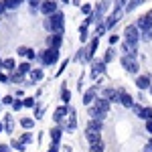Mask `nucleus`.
Masks as SVG:
<instances>
[{
	"instance_id": "nucleus-1",
	"label": "nucleus",
	"mask_w": 152,
	"mask_h": 152,
	"mask_svg": "<svg viewBox=\"0 0 152 152\" xmlns=\"http://www.w3.org/2000/svg\"><path fill=\"white\" fill-rule=\"evenodd\" d=\"M43 26L47 28L49 33H63L65 31V16H63V12H53V14H49L47 18H45V23Z\"/></svg>"
},
{
	"instance_id": "nucleus-2",
	"label": "nucleus",
	"mask_w": 152,
	"mask_h": 152,
	"mask_svg": "<svg viewBox=\"0 0 152 152\" xmlns=\"http://www.w3.org/2000/svg\"><path fill=\"white\" fill-rule=\"evenodd\" d=\"M140 39H142V31L138 28V24L126 26V31H124V43H128V45H132V47H138Z\"/></svg>"
},
{
	"instance_id": "nucleus-3",
	"label": "nucleus",
	"mask_w": 152,
	"mask_h": 152,
	"mask_svg": "<svg viewBox=\"0 0 152 152\" xmlns=\"http://www.w3.org/2000/svg\"><path fill=\"white\" fill-rule=\"evenodd\" d=\"M39 59H41V63L43 65H55L59 61V49H55V47H47L41 55H39Z\"/></svg>"
},
{
	"instance_id": "nucleus-4",
	"label": "nucleus",
	"mask_w": 152,
	"mask_h": 152,
	"mask_svg": "<svg viewBox=\"0 0 152 152\" xmlns=\"http://www.w3.org/2000/svg\"><path fill=\"white\" fill-rule=\"evenodd\" d=\"M122 67L128 71V73H138V69H140V65H138V61H136V57H130V55H122Z\"/></svg>"
},
{
	"instance_id": "nucleus-5",
	"label": "nucleus",
	"mask_w": 152,
	"mask_h": 152,
	"mask_svg": "<svg viewBox=\"0 0 152 152\" xmlns=\"http://www.w3.org/2000/svg\"><path fill=\"white\" fill-rule=\"evenodd\" d=\"M122 12H124V8H118V6H114V12L105 18V26L107 28H112V26H116L118 24V20L122 18Z\"/></svg>"
},
{
	"instance_id": "nucleus-6",
	"label": "nucleus",
	"mask_w": 152,
	"mask_h": 152,
	"mask_svg": "<svg viewBox=\"0 0 152 152\" xmlns=\"http://www.w3.org/2000/svg\"><path fill=\"white\" fill-rule=\"evenodd\" d=\"M136 24H138V28H140L142 33H146V31H148V28L152 26V10H148L146 14H144V16H140Z\"/></svg>"
},
{
	"instance_id": "nucleus-7",
	"label": "nucleus",
	"mask_w": 152,
	"mask_h": 152,
	"mask_svg": "<svg viewBox=\"0 0 152 152\" xmlns=\"http://www.w3.org/2000/svg\"><path fill=\"white\" fill-rule=\"evenodd\" d=\"M39 10L43 12L45 16H49V14L57 12V2H53V0H43V2H41V8H39Z\"/></svg>"
},
{
	"instance_id": "nucleus-8",
	"label": "nucleus",
	"mask_w": 152,
	"mask_h": 152,
	"mask_svg": "<svg viewBox=\"0 0 152 152\" xmlns=\"http://www.w3.org/2000/svg\"><path fill=\"white\" fill-rule=\"evenodd\" d=\"M105 65H107V63H105L104 59H102V61H91V77H94V79L99 77L105 71Z\"/></svg>"
},
{
	"instance_id": "nucleus-9",
	"label": "nucleus",
	"mask_w": 152,
	"mask_h": 152,
	"mask_svg": "<svg viewBox=\"0 0 152 152\" xmlns=\"http://www.w3.org/2000/svg\"><path fill=\"white\" fill-rule=\"evenodd\" d=\"M85 138L89 144H94V142H102V132L99 130H94V128H85Z\"/></svg>"
},
{
	"instance_id": "nucleus-10",
	"label": "nucleus",
	"mask_w": 152,
	"mask_h": 152,
	"mask_svg": "<svg viewBox=\"0 0 152 152\" xmlns=\"http://www.w3.org/2000/svg\"><path fill=\"white\" fill-rule=\"evenodd\" d=\"M97 45H99V37H94V39H91V43H89V47H87L85 61H94V55H95V51H97Z\"/></svg>"
},
{
	"instance_id": "nucleus-11",
	"label": "nucleus",
	"mask_w": 152,
	"mask_h": 152,
	"mask_svg": "<svg viewBox=\"0 0 152 152\" xmlns=\"http://www.w3.org/2000/svg\"><path fill=\"white\" fill-rule=\"evenodd\" d=\"M67 114H69V107H67V104H63L61 107H57V110H55V114H53V120H55L57 124H61V122H63V118L67 116Z\"/></svg>"
},
{
	"instance_id": "nucleus-12",
	"label": "nucleus",
	"mask_w": 152,
	"mask_h": 152,
	"mask_svg": "<svg viewBox=\"0 0 152 152\" xmlns=\"http://www.w3.org/2000/svg\"><path fill=\"white\" fill-rule=\"evenodd\" d=\"M95 97H97V89H95V85H94V87H89V89L83 94V104H85V105H91L95 102Z\"/></svg>"
},
{
	"instance_id": "nucleus-13",
	"label": "nucleus",
	"mask_w": 152,
	"mask_h": 152,
	"mask_svg": "<svg viewBox=\"0 0 152 152\" xmlns=\"http://www.w3.org/2000/svg\"><path fill=\"white\" fill-rule=\"evenodd\" d=\"M61 45H63V33H53L49 37V47L61 49Z\"/></svg>"
},
{
	"instance_id": "nucleus-14",
	"label": "nucleus",
	"mask_w": 152,
	"mask_h": 152,
	"mask_svg": "<svg viewBox=\"0 0 152 152\" xmlns=\"http://www.w3.org/2000/svg\"><path fill=\"white\" fill-rule=\"evenodd\" d=\"M120 104L124 105V107H134V97L128 94V91H120Z\"/></svg>"
},
{
	"instance_id": "nucleus-15",
	"label": "nucleus",
	"mask_w": 152,
	"mask_h": 152,
	"mask_svg": "<svg viewBox=\"0 0 152 152\" xmlns=\"http://www.w3.org/2000/svg\"><path fill=\"white\" fill-rule=\"evenodd\" d=\"M150 77H148V75H138V77H136V87H138V89H150Z\"/></svg>"
},
{
	"instance_id": "nucleus-16",
	"label": "nucleus",
	"mask_w": 152,
	"mask_h": 152,
	"mask_svg": "<svg viewBox=\"0 0 152 152\" xmlns=\"http://www.w3.org/2000/svg\"><path fill=\"white\" fill-rule=\"evenodd\" d=\"M110 104H112V102H110V99H107V97H95V107H97V110H102V112H105V114H107V112H110Z\"/></svg>"
},
{
	"instance_id": "nucleus-17",
	"label": "nucleus",
	"mask_w": 152,
	"mask_h": 152,
	"mask_svg": "<svg viewBox=\"0 0 152 152\" xmlns=\"http://www.w3.org/2000/svg\"><path fill=\"white\" fill-rule=\"evenodd\" d=\"M89 110H87V114H89V118H95V120H104L107 114L105 112H102V110H97L95 105H87Z\"/></svg>"
},
{
	"instance_id": "nucleus-18",
	"label": "nucleus",
	"mask_w": 152,
	"mask_h": 152,
	"mask_svg": "<svg viewBox=\"0 0 152 152\" xmlns=\"http://www.w3.org/2000/svg\"><path fill=\"white\" fill-rule=\"evenodd\" d=\"M75 128H77V116H75V112H73V110H69V120H67L65 130H67V132H73Z\"/></svg>"
},
{
	"instance_id": "nucleus-19",
	"label": "nucleus",
	"mask_w": 152,
	"mask_h": 152,
	"mask_svg": "<svg viewBox=\"0 0 152 152\" xmlns=\"http://www.w3.org/2000/svg\"><path fill=\"white\" fill-rule=\"evenodd\" d=\"M104 97H107L110 102H120V91L112 89V87H105L104 89Z\"/></svg>"
},
{
	"instance_id": "nucleus-20",
	"label": "nucleus",
	"mask_w": 152,
	"mask_h": 152,
	"mask_svg": "<svg viewBox=\"0 0 152 152\" xmlns=\"http://www.w3.org/2000/svg\"><path fill=\"white\" fill-rule=\"evenodd\" d=\"M28 75H31V81H26L28 85H33V83H39L41 79H43V69H33L31 73H28Z\"/></svg>"
},
{
	"instance_id": "nucleus-21",
	"label": "nucleus",
	"mask_w": 152,
	"mask_h": 152,
	"mask_svg": "<svg viewBox=\"0 0 152 152\" xmlns=\"http://www.w3.org/2000/svg\"><path fill=\"white\" fill-rule=\"evenodd\" d=\"M51 140L53 142H61V136H63V128L61 126H55V128H51Z\"/></svg>"
},
{
	"instance_id": "nucleus-22",
	"label": "nucleus",
	"mask_w": 152,
	"mask_h": 152,
	"mask_svg": "<svg viewBox=\"0 0 152 152\" xmlns=\"http://www.w3.org/2000/svg\"><path fill=\"white\" fill-rule=\"evenodd\" d=\"M122 49H124V55H130V57H136V55H138V47H132L128 43H124Z\"/></svg>"
},
{
	"instance_id": "nucleus-23",
	"label": "nucleus",
	"mask_w": 152,
	"mask_h": 152,
	"mask_svg": "<svg viewBox=\"0 0 152 152\" xmlns=\"http://www.w3.org/2000/svg\"><path fill=\"white\" fill-rule=\"evenodd\" d=\"M144 2H146V0H128V4H126V8H124V10H126V12H132L134 8H138V6H140V4H144Z\"/></svg>"
},
{
	"instance_id": "nucleus-24",
	"label": "nucleus",
	"mask_w": 152,
	"mask_h": 152,
	"mask_svg": "<svg viewBox=\"0 0 152 152\" xmlns=\"http://www.w3.org/2000/svg\"><path fill=\"white\" fill-rule=\"evenodd\" d=\"M20 2L24 0H4V6H6V10H16L20 6Z\"/></svg>"
},
{
	"instance_id": "nucleus-25",
	"label": "nucleus",
	"mask_w": 152,
	"mask_h": 152,
	"mask_svg": "<svg viewBox=\"0 0 152 152\" xmlns=\"http://www.w3.org/2000/svg\"><path fill=\"white\" fill-rule=\"evenodd\" d=\"M24 79V73H20V71H10V83H20Z\"/></svg>"
},
{
	"instance_id": "nucleus-26",
	"label": "nucleus",
	"mask_w": 152,
	"mask_h": 152,
	"mask_svg": "<svg viewBox=\"0 0 152 152\" xmlns=\"http://www.w3.org/2000/svg\"><path fill=\"white\" fill-rule=\"evenodd\" d=\"M20 126H23L24 130H33L35 128V120H33V118H23V120H20Z\"/></svg>"
},
{
	"instance_id": "nucleus-27",
	"label": "nucleus",
	"mask_w": 152,
	"mask_h": 152,
	"mask_svg": "<svg viewBox=\"0 0 152 152\" xmlns=\"http://www.w3.org/2000/svg\"><path fill=\"white\" fill-rule=\"evenodd\" d=\"M114 59H116V49L110 45V49L105 51V55H104V61H105V63H110V61H114Z\"/></svg>"
},
{
	"instance_id": "nucleus-28",
	"label": "nucleus",
	"mask_w": 152,
	"mask_h": 152,
	"mask_svg": "<svg viewBox=\"0 0 152 152\" xmlns=\"http://www.w3.org/2000/svg\"><path fill=\"white\" fill-rule=\"evenodd\" d=\"M89 152H105L104 142H94V144H89Z\"/></svg>"
},
{
	"instance_id": "nucleus-29",
	"label": "nucleus",
	"mask_w": 152,
	"mask_h": 152,
	"mask_svg": "<svg viewBox=\"0 0 152 152\" xmlns=\"http://www.w3.org/2000/svg\"><path fill=\"white\" fill-rule=\"evenodd\" d=\"M2 67L6 71H14L16 69V63H14V59H4V61H2Z\"/></svg>"
},
{
	"instance_id": "nucleus-30",
	"label": "nucleus",
	"mask_w": 152,
	"mask_h": 152,
	"mask_svg": "<svg viewBox=\"0 0 152 152\" xmlns=\"http://www.w3.org/2000/svg\"><path fill=\"white\" fill-rule=\"evenodd\" d=\"M87 26H89V24L85 23V20H83V24H81V26H79V39H81L83 43L87 41Z\"/></svg>"
},
{
	"instance_id": "nucleus-31",
	"label": "nucleus",
	"mask_w": 152,
	"mask_h": 152,
	"mask_svg": "<svg viewBox=\"0 0 152 152\" xmlns=\"http://www.w3.org/2000/svg\"><path fill=\"white\" fill-rule=\"evenodd\" d=\"M61 99H63V104H69V99H71V94H69V89L65 87V83L61 87Z\"/></svg>"
},
{
	"instance_id": "nucleus-32",
	"label": "nucleus",
	"mask_w": 152,
	"mask_h": 152,
	"mask_svg": "<svg viewBox=\"0 0 152 152\" xmlns=\"http://www.w3.org/2000/svg\"><path fill=\"white\" fill-rule=\"evenodd\" d=\"M16 69L20 71V73H24V75H26V73H31V71H33V67H31V63H28V61H24V63H20V65L16 67Z\"/></svg>"
},
{
	"instance_id": "nucleus-33",
	"label": "nucleus",
	"mask_w": 152,
	"mask_h": 152,
	"mask_svg": "<svg viewBox=\"0 0 152 152\" xmlns=\"http://www.w3.org/2000/svg\"><path fill=\"white\" fill-rule=\"evenodd\" d=\"M4 132L12 134V116H10V114H8V116L4 118Z\"/></svg>"
},
{
	"instance_id": "nucleus-34",
	"label": "nucleus",
	"mask_w": 152,
	"mask_h": 152,
	"mask_svg": "<svg viewBox=\"0 0 152 152\" xmlns=\"http://www.w3.org/2000/svg\"><path fill=\"white\" fill-rule=\"evenodd\" d=\"M102 122H104V120H95V118H91L87 126H89V128H94V130H99V132H102Z\"/></svg>"
},
{
	"instance_id": "nucleus-35",
	"label": "nucleus",
	"mask_w": 152,
	"mask_h": 152,
	"mask_svg": "<svg viewBox=\"0 0 152 152\" xmlns=\"http://www.w3.org/2000/svg\"><path fill=\"white\" fill-rule=\"evenodd\" d=\"M10 146H12V148H16L18 152H24V148H26V144H24L23 140H12Z\"/></svg>"
},
{
	"instance_id": "nucleus-36",
	"label": "nucleus",
	"mask_w": 152,
	"mask_h": 152,
	"mask_svg": "<svg viewBox=\"0 0 152 152\" xmlns=\"http://www.w3.org/2000/svg\"><path fill=\"white\" fill-rule=\"evenodd\" d=\"M132 112H134V114H136L138 118H142V120H144V107H142V105L134 104V107H132Z\"/></svg>"
},
{
	"instance_id": "nucleus-37",
	"label": "nucleus",
	"mask_w": 152,
	"mask_h": 152,
	"mask_svg": "<svg viewBox=\"0 0 152 152\" xmlns=\"http://www.w3.org/2000/svg\"><path fill=\"white\" fill-rule=\"evenodd\" d=\"M107 31V26H105V23H97V31H95V37H102Z\"/></svg>"
},
{
	"instance_id": "nucleus-38",
	"label": "nucleus",
	"mask_w": 152,
	"mask_h": 152,
	"mask_svg": "<svg viewBox=\"0 0 152 152\" xmlns=\"http://www.w3.org/2000/svg\"><path fill=\"white\" fill-rule=\"evenodd\" d=\"M26 2H28L31 10H37V8H41V2H43V0H26Z\"/></svg>"
},
{
	"instance_id": "nucleus-39",
	"label": "nucleus",
	"mask_w": 152,
	"mask_h": 152,
	"mask_svg": "<svg viewBox=\"0 0 152 152\" xmlns=\"http://www.w3.org/2000/svg\"><path fill=\"white\" fill-rule=\"evenodd\" d=\"M24 107V102H20V99H14V104H12V110L14 112H18V110H23Z\"/></svg>"
},
{
	"instance_id": "nucleus-40",
	"label": "nucleus",
	"mask_w": 152,
	"mask_h": 152,
	"mask_svg": "<svg viewBox=\"0 0 152 152\" xmlns=\"http://www.w3.org/2000/svg\"><path fill=\"white\" fill-rule=\"evenodd\" d=\"M20 140H23L24 144H31V142H33V136H31V132H24L23 136H20Z\"/></svg>"
},
{
	"instance_id": "nucleus-41",
	"label": "nucleus",
	"mask_w": 152,
	"mask_h": 152,
	"mask_svg": "<svg viewBox=\"0 0 152 152\" xmlns=\"http://www.w3.org/2000/svg\"><path fill=\"white\" fill-rule=\"evenodd\" d=\"M20 57H28V53H31V49L28 47H18V51H16Z\"/></svg>"
},
{
	"instance_id": "nucleus-42",
	"label": "nucleus",
	"mask_w": 152,
	"mask_h": 152,
	"mask_svg": "<svg viewBox=\"0 0 152 152\" xmlns=\"http://www.w3.org/2000/svg\"><path fill=\"white\" fill-rule=\"evenodd\" d=\"M24 107H35V97H24Z\"/></svg>"
},
{
	"instance_id": "nucleus-43",
	"label": "nucleus",
	"mask_w": 152,
	"mask_h": 152,
	"mask_svg": "<svg viewBox=\"0 0 152 152\" xmlns=\"http://www.w3.org/2000/svg\"><path fill=\"white\" fill-rule=\"evenodd\" d=\"M2 104L4 105H12L14 104V97H12V95H4V97H2Z\"/></svg>"
},
{
	"instance_id": "nucleus-44",
	"label": "nucleus",
	"mask_w": 152,
	"mask_h": 152,
	"mask_svg": "<svg viewBox=\"0 0 152 152\" xmlns=\"http://www.w3.org/2000/svg\"><path fill=\"white\" fill-rule=\"evenodd\" d=\"M144 120H152V107H144Z\"/></svg>"
},
{
	"instance_id": "nucleus-45",
	"label": "nucleus",
	"mask_w": 152,
	"mask_h": 152,
	"mask_svg": "<svg viewBox=\"0 0 152 152\" xmlns=\"http://www.w3.org/2000/svg\"><path fill=\"white\" fill-rule=\"evenodd\" d=\"M142 39H144V41H152V26L146 31V33H142Z\"/></svg>"
},
{
	"instance_id": "nucleus-46",
	"label": "nucleus",
	"mask_w": 152,
	"mask_h": 152,
	"mask_svg": "<svg viewBox=\"0 0 152 152\" xmlns=\"http://www.w3.org/2000/svg\"><path fill=\"white\" fill-rule=\"evenodd\" d=\"M81 12L83 14H91V4H81Z\"/></svg>"
},
{
	"instance_id": "nucleus-47",
	"label": "nucleus",
	"mask_w": 152,
	"mask_h": 152,
	"mask_svg": "<svg viewBox=\"0 0 152 152\" xmlns=\"http://www.w3.org/2000/svg\"><path fill=\"white\" fill-rule=\"evenodd\" d=\"M49 152H59V142H51V146H49Z\"/></svg>"
},
{
	"instance_id": "nucleus-48",
	"label": "nucleus",
	"mask_w": 152,
	"mask_h": 152,
	"mask_svg": "<svg viewBox=\"0 0 152 152\" xmlns=\"http://www.w3.org/2000/svg\"><path fill=\"white\" fill-rule=\"evenodd\" d=\"M0 81H2V83H8V81H10V75H6V73H2V71H0Z\"/></svg>"
},
{
	"instance_id": "nucleus-49",
	"label": "nucleus",
	"mask_w": 152,
	"mask_h": 152,
	"mask_svg": "<svg viewBox=\"0 0 152 152\" xmlns=\"http://www.w3.org/2000/svg\"><path fill=\"white\" fill-rule=\"evenodd\" d=\"M126 4H128V0H116L114 6H118V8H126Z\"/></svg>"
},
{
	"instance_id": "nucleus-50",
	"label": "nucleus",
	"mask_w": 152,
	"mask_h": 152,
	"mask_svg": "<svg viewBox=\"0 0 152 152\" xmlns=\"http://www.w3.org/2000/svg\"><path fill=\"white\" fill-rule=\"evenodd\" d=\"M118 39H120L118 35H110V37H107V41H110V45H116V43H118Z\"/></svg>"
},
{
	"instance_id": "nucleus-51",
	"label": "nucleus",
	"mask_w": 152,
	"mask_h": 152,
	"mask_svg": "<svg viewBox=\"0 0 152 152\" xmlns=\"http://www.w3.org/2000/svg\"><path fill=\"white\" fill-rule=\"evenodd\" d=\"M0 152H10V146L8 144H0Z\"/></svg>"
},
{
	"instance_id": "nucleus-52",
	"label": "nucleus",
	"mask_w": 152,
	"mask_h": 152,
	"mask_svg": "<svg viewBox=\"0 0 152 152\" xmlns=\"http://www.w3.org/2000/svg\"><path fill=\"white\" fill-rule=\"evenodd\" d=\"M35 118H43V107H37L35 110Z\"/></svg>"
},
{
	"instance_id": "nucleus-53",
	"label": "nucleus",
	"mask_w": 152,
	"mask_h": 152,
	"mask_svg": "<svg viewBox=\"0 0 152 152\" xmlns=\"http://www.w3.org/2000/svg\"><path fill=\"white\" fill-rule=\"evenodd\" d=\"M146 130H148V134H152V120H146Z\"/></svg>"
},
{
	"instance_id": "nucleus-54",
	"label": "nucleus",
	"mask_w": 152,
	"mask_h": 152,
	"mask_svg": "<svg viewBox=\"0 0 152 152\" xmlns=\"http://www.w3.org/2000/svg\"><path fill=\"white\" fill-rule=\"evenodd\" d=\"M67 63H69V61H63V65H61V67H59L57 75H61V73H63V69H65V67H67Z\"/></svg>"
},
{
	"instance_id": "nucleus-55",
	"label": "nucleus",
	"mask_w": 152,
	"mask_h": 152,
	"mask_svg": "<svg viewBox=\"0 0 152 152\" xmlns=\"http://www.w3.org/2000/svg\"><path fill=\"white\" fill-rule=\"evenodd\" d=\"M6 12V6H4V0H0V14Z\"/></svg>"
},
{
	"instance_id": "nucleus-56",
	"label": "nucleus",
	"mask_w": 152,
	"mask_h": 152,
	"mask_svg": "<svg viewBox=\"0 0 152 152\" xmlns=\"http://www.w3.org/2000/svg\"><path fill=\"white\" fill-rule=\"evenodd\" d=\"M0 132H4V124L2 122H0Z\"/></svg>"
},
{
	"instance_id": "nucleus-57",
	"label": "nucleus",
	"mask_w": 152,
	"mask_h": 152,
	"mask_svg": "<svg viewBox=\"0 0 152 152\" xmlns=\"http://www.w3.org/2000/svg\"><path fill=\"white\" fill-rule=\"evenodd\" d=\"M148 146H150V150H152V138H150V140H148Z\"/></svg>"
},
{
	"instance_id": "nucleus-58",
	"label": "nucleus",
	"mask_w": 152,
	"mask_h": 152,
	"mask_svg": "<svg viewBox=\"0 0 152 152\" xmlns=\"http://www.w3.org/2000/svg\"><path fill=\"white\" fill-rule=\"evenodd\" d=\"M61 2H63V4H67V2H71V0H61Z\"/></svg>"
},
{
	"instance_id": "nucleus-59",
	"label": "nucleus",
	"mask_w": 152,
	"mask_h": 152,
	"mask_svg": "<svg viewBox=\"0 0 152 152\" xmlns=\"http://www.w3.org/2000/svg\"><path fill=\"white\" fill-rule=\"evenodd\" d=\"M0 69H4V67H2V61H0Z\"/></svg>"
},
{
	"instance_id": "nucleus-60",
	"label": "nucleus",
	"mask_w": 152,
	"mask_h": 152,
	"mask_svg": "<svg viewBox=\"0 0 152 152\" xmlns=\"http://www.w3.org/2000/svg\"><path fill=\"white\" fill-rule=\"evenodd\" d=\"M150 94H152V85H150Z\"/></svg>"
},
{
	"instance_id": "nucleus-61",
	"label": "nucleus",
	"mask_w": 152,
	"mask_h": 152,
	"mask_svg": "<svg viewBox=\"0 0 152 152\" xmlns=\"http://www.w3.org/2000/svg\"><path fill=\"white\" fill-rule=\"evenodd\" d=\"M0 61H2V59H0Z\"/></svg>"
}]
</instances>
